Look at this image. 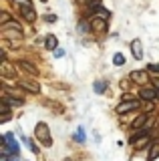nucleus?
<instances>
[{"label": "nucleus", "instance_id": "nucleus-20", "mask_svg": "<svg viewBox=\"0 0 159 161\" xmlns=\"http://www.w3.org/2000/svg\"><path fill=\"white\" fill-rule=\"evenodd\" d=\"M93 89H95V93H103V91L107 89V83L105 80H97V83L93 85Z\"/></svg>", "mask_w": 159, "mask_h": 161}, {"label": "nucleus", "instance_id": "nucleus-31", "mask_svg": "<svg viewBox=\"0 0 159 161\" xmlns=\"http://www.w3.org/2000/svg\"><path fill=\"white\" fill-rule=\"evenodd\" d=\"M64 161H71V159H64Z\"/></svg>", "mask_w": 159, "mask_h": 161}, {"label": "nucleus", "instance_id": "nucleus-6", "mask_svg": "<svg viewBox=\"0 0 159 161\" xmlns=\"http://www.w3.org/2000/svg\"><path fill=\"white\" fill-rule=\"evenodd\" d=\"M147 141H149L147 133H139V135H135V137H131V139H129V143H131L133 147H137V149H139V147H143V145H145Z\"/></svg>", "mask_w": 159, "mask_h": 161}, {"label": "nucleus", "instance_id": "nucleus-3", "mask_svg": "<svg viewBox=\"0 0 159 161\" xmlns=\"http://www.w3.org/2000/svg\"><path fill=\"white\" fill-rule=\"evenodd\" d=\"M91 30H93V32H107V20L101 18V16H93Z\"/></svg>", "mask_w": 159, "mask_h": 161}, {"label": "nucleus", "instance_id": "nucleus-32", "mask_svg": "<svg viewBox=\"0 0 159 161\" xmlns=\"http://www.w3.org/2000/svg\"><path fill=\"white\" fill-rule=\"evenodd\" d=\"M2 161H8V159H2Z\"/></svg>", "mask_w": 159, "mask_h": 161}, {"label": "nucleus", "instance_id": "nucleus-28", "mask_svg": "<svg viewBox=\"0 0 159 161\" xmlns=\"http://www.w3.org/2000/svg\"><path fill=\"white\" fill-rule=\"evenodd\" d=\"M153 85H155V89L159 91V79H157V80H153Z\"/></svg>", "mask_w": 159, "mask_h": 161}, {"label": "nucleus", "instance_id": "nucleus-1", "mask_svg": "<svg viewBox=\"0 0 159 161\" xmlns=\"http://www.w3.org/2000/svg\"><path fill=\"white\" fill-rule=\"evenodd\" d=\"M34 135H36V139L41 141V145H44V147H51L52 145V137H51V131H48L47 123H36Z\"/></svg>", "mask_w": 159, "mask_h": 161}, {"label": "nucleus", "instance_id": "nucleus-26", "mask_svg": "<svg viewBox=\"0 0 159 161\" xmlns=\"http://www.w3.org/2000/svg\"><path fill=\"white\" fill-rule=\"evenodd\" d=\"M145 111H149V113L153 111V103H151V101H145Z\"/></svg>", "mask_w": 159, "mask_h": 161}, {"label": "nucleus", "instance_id": "nucleus-22", "mask_svg": "<svg viewBox=\"0 0 159 161\" xmlns=\"http://www.w3.org/2000/svg\"><path fill=\"white\" fill-rule=\"evenodd\" d=\"M4 159H8V161H22V159H20V155H18V153H12V155H6V157H4Z\"/></svg>", "mask_w": 159, "mask_h": 161}, {"label": "nucleus", "instance_id": "nucleus-19", "mask_svg": "<svg viewBox=\"0 0 159 161\" xmlns=\"http://www.w3.org/2000/svg\"><path fill=\"white\" fill-rule=\"evenodd\" d=\"M2 113L4 115H2V119H0V123H6V121L10 119V109H8V105H4V103H2Z\"/></svg>", "mask_w": 159, "mask_h": 161}, {"label": "nucleus", "instance_id": "nucleus-9", "mask_svg": "<svg viewBox=\"0 0 159 161\" xmlns=\"http://www.w3.org/2000/svg\"><path fill=\"white\" fill-rule=\"evenodd\" d=\"M131 80H135V83H147L149 80V75L145 73V70H133L131 73Z\"/></svg>", "mask_w": 159, "mask_h": 161}, {"label": "nucleus", "instance_id": "nucleus-13", "mask_svg": "<svg viewBox=\"0 0 159 161\" xmlns=\"http://www.w3.org/2000/svg\"><path fill=\"white\" fill-rule=\"evenodd\" d=\"M157 157H159V143H151L149 153H147V161H155Z\"/></svg>", "mask_w": 159, "mask_h": 161}, {"label": "nucleus", "instance_id": "nucleus-8", "mask_svg": "<svg viewBox=\"0 0 159 161\" xmlns=\"http://www.w3.org/2000/svg\"><path fill=\"white\" fill-rule=\"evenodd\" d=\"M139 97H141L143 101H153V99H157V89L143 87V89H141V93H139Z\"/></svg>", "mask_w": 159, "mask_h": 161}, {"label": "nucleus", "instance_id": "nucleus-11", "mask_svg": "<svg viewBox=\"0 0 159 161\" xmlns=\"http://www.w3.org/2000/svg\"><path fill=\"white\" fill-rule=\"evenodd\" d=\"M44 47L54 53V50L58 48V40H57V36H54V34H48V36L44 38Z\"/></svg>", "mask_w": 159, "mask_h": 161}, {"label": "nucleus", "instance_id": "nucleus-29", "mask_svg": "<svg viewBox=\"0 0 159 161\" xmlns=\"http://www.w3.org/2000/svg\"><path fill=\"white\" fill-rule=\"evenodd\" d=\"M157 101H159V91H157Z\"/></svg>", "mask_w": 159, "mask_h": 161}, {"label": "nucleus", "instance_id": "nucleus-30", "mask_svg": "<svg viewBox=\"0 0 159 161\" xmlns=\"http://www.w3.org/2000/svg\"><path fill=\"white\" fill-rule=\"evenodd\" d=\"M41 2H47V0H41Z\"/></svg>", "mask_w": 159, "mask_h": 161}, {"label": "nucleus", "instance_id": "nucleus-27", "mask_svg": "<svg viewBox=\"0 0 159 161\" xmlns=\"http://www.w3.org/2000/svg\"><path fill=\"white\" fill-rule=\"evenodd\" d=\"M28 147H30V149H32V153H38V147H36V145H34V143H32V141H30V143H28Z\"/></svg>", "mask_w": 159, "mask_h": 161}, {"label": "nucleus", "instance_id": "nucleus-16", "mask_svg": "<svg viewBox=\"0 0 159 161\" xmlns=\"http://www.w3.org/2000/svg\"><path fill=\"white\" fill-rule=\"evenodd\" d=\"M77 30H79V32H87V30H91V22H87V20H81V22L77 24Z\"/></svg>", "mask_w": 159, "mask_h": 161}, {"label": "nucleus", "instance_id": "nucleus-2", "mask_svg": "<svg viewBox=\"0 0 159 161\" xmlns=\"http://www.w3.org/2000/svg\"><path fill=\"white\" fill-rule=\"evenodd\" d=\"M18 87L28 91V93H38L41 91V85H38V80H32V79H20L18 80Z\"/></svg>", "mask_w": 159, "mask_h": 161}, {"label": "nucleus", "instance_id": "nucleus-4", "mask_svg": "<svg viewBox=\"0 0 159 161\" xmlns=\"http://www.w3.org/2000/svg\"><path fill=\"white\" fill-rule=\"evenodd\" d=\"M139 109V101H123L121 105H117V113H127V111H137Z\"/></svg>", "mask_w": 159, "mask_h": 161}, {"label": "nucleus", "instance_id": "nucleus-21", "mask_svg": "<svg viewBox=\"0 0 159 161\" xmlns=\"http://www.w3.org/2000/svg\"><path fill=\"white\" fill-rule=\"evenodd\" d=\"M113 63H115L117 67H121V64L125 63V57H123L121 53H115V54H113Z\"/></svg>", "mask_w": 159, "mask_h": 161}, {"label": "nucleus", "instance_id": "nucleus-15", "mask_svg": "<svg viewBox=\"0 0 159 161\" xmlns=\"http://www.w3.org/2000/svg\"><path fill=\"white\" fill-rule=\"evenodd\" d=\"M145 121H147V115H145V113H141V115H139V117H137L135 121H133V125H131V127H133V129H141Z\"/></svg>", "mask_w": 159, "mask_h": 161}, {"label": "nucleus", "instance_id": "nucleus-10", "mask_svg": "<svg viewBox=\"0 0 159 161\" xmlns=\"http://www.w3.org/2000/svg\"><path fill=\"white\" fill-rule=\"evenodd\" d=\"M20 14L24 16V20H28V22H34V18H36L32 6H20Z\"/></svg>", "mask_w": 159, "mask_h": 161}, {"label": "nucleus", "instance_id": "nucleus-7", "mask_svg": "<svg viewBox=\"0 0 159 161\" xmlns=\"http://www.w3.org/2000/svg\"><path fill=\"white\" fill-rule=\"evenodd\" d=\"M131 53H133V57H135L137 60L143 58V44H141V40H139V38H135L131 42Z\"/></svg>", "mask_w": 159, "mask_h": 161}, {"label": "nucleus", "instance_id": "nucleus-23", "mask_svg": "<svg viewBox=\"0 0 159 161\" xmlns=\"http://www.w3.org/2000/svg\"><path fill=\"white\" fill-rule=\"evenodd\" d=\"M147 69L151 70V73H159V63H151V64H149Z\"/></svg>", "mask_w": 159, "mask_h": 161}, {"label": "nucleus", "instance_id": "nucleus-24", "mask_svg": "<svg viewBox=\"0 0 159 161\" xmlns=\"http://www.w3.org/2000/svg\"><path fill=\"white\" fill-rule=\"evenodd\" d=\"M44 20H47V22H57V16H54V14H47Z\"/></svg>", "mask_w": 159, "mask_h": 161}, {"label": "nucleus", "instance_id": "nucleus-5", "mask_svg": "<svg viewBox=\"0 0 159 161\" xmlns=\"http://www.w3.org/2000/svg\"><path fill=\"white\" fill-rule=\"evenodd\" d=\"M0 73H2V77H6V79H16V69H14L8 60H2V64H0Z\"/></svg>", "mask_w": 159, "mask_h": 161}, {"label": "nucleus", "instance_id": "nucleus-17", "mask_svg": "<svg viewBox=\"0 0 159 161\" xmlns=\"http://www.w3.org/2000/svg\"><path fill=\"white\" fill-rule=\"evenodd\" d=\"M95 14H97V16H101V18H105V20H109V16H111V12H109V10H105L103 6H99V8L95 10Z\"/></svg>", "mask_w": 159, "mask_h": 161}, {"label": "nucleus", "instance_id": "nucleus-14", "mask_svg": "<svg viewBox=\"0 0 159 161\" xmlns=\"http://www.w3.org/2000/svg\"><path fill=\"white\" fill-rule=\"evenodd\" d=\"M18 67H20L22 70H26V73H30V75H36V67L30 64L28 60H20V63H18Z\"/></svg>", "mask_w": 159, "mask_h": 161}, {"label": "nucleus", "instance_id": "nucleus-25", "mask_svg": "<svg viewBox=\"0 0 159 161\" xmlns=\"http://www.w3.org/2000/svg\"><path fill=\"white\" fill-rule=\"evenodd\" d=\"M54 57H57V58L64 57V50H63V48H57V50H54Z\"/></svg>", "mask_w": 159, "mask_h": 161}, {"label": "nucleus", "instance_id": "nucleus-18", "mask_svg": "<svg viewBox=\"0 0 159 161\" xmlns=\"http://www.w3.org/2000/svg\"><path fill=\"white\" fill-rule=\"evenodd\" d=\"M85 139H87V137H85V131L79 127L77 133H74V141H77V143H85Z\"/></svg>", "mask_w": 159, "mask_h": 161}, {"label": "nucleus", "instance_id": "nucleus-12", "mask_svg": "<svg viewBox=\"0 0 159 161\" xmlns=\"http://www.w3.org/2000/svg\"><path fill=\"white\" fill-rule=\"evenodd\" d=\"M2 103L8 105V107H20V105H22V99H12L10 95L4 93V95H2Z\"/></svg>", "mask_w": 159, "mask_h": 161}]
</instances>
